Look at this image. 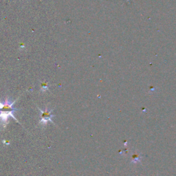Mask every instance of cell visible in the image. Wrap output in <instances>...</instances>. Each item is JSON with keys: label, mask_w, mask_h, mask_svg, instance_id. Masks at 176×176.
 I'll list each match as a JSON object with an SVG mask.
<instances>
[{"label": "cell", "mask_w": 176, "mask_h": 176, "mask_svg": "<svg viewBox=\"0 0 176 176\" xmlns=\"http://www.w3.org/2000/svg\"><path fill=\"white\" fill-rule=\"evenodd\" d=\"M14 103L15 101H12L8 98H6L4 102L0 101V123L2 125L7 124L9 116H12L17 121L14 116V113L19 110L13 107Z\"/></svg>", "instance_id": "1"}, {"label": "cell", "mask_w": 176, "mask_h": 176, "mask_svg": "<svg viewBox=\"0 0 176 176\" xmlns=\"http://www.w3.org/2000/svg\"><path fill=\"white\" fill-rule=\"evenodd\" d=\"M39 110L40 111L41 115V120L39 123L45 125L48 121L53 122L52 118L54 117L55 115L52 114L53 112L52 109H49L48 107H45L44 109H40V108L39 107Z\"/></svg>", "instance_id": "2"}, {"label": "cell", "mask_w": 176, "mask_h": 176, "mask_svg": "<svg viewBox=\"0 0 176 176\" xmlns=\"http://www.w3.org/2000/svg\"><path fill=\"white\" fill-rule=\"evenodd\" d=\"M48 90H49V85H48V83H46V82H43V83H41V91L44 92V91Z\"/></svg>", "instance_id": "3"}]
</instances>
